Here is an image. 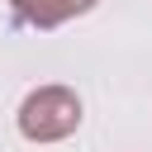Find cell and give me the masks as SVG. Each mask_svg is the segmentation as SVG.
Returning <instances> with one entry per match:
<instances>
[{"mask_svg":"<svg viewBox=\"0 0 152 152\" xmlns=\"http://www.w3.org/2000/svg\"><path fill=\"white\" fill-rule=\"evenodd\" d=\"M81 128V95L71 86H38L19 104V133L28 142H62Z\"/></svg>","mask_w":152,"mask_h":152,"instance_id":"obj_1","label":"cell"},{"mask_svg":"<svg viewBox=\"0 0 152 152\" xmlns=\"http://www.w3.org/2000/svg\"><path fill=\"white\" fill-rule=\"evenodd\" d=\"M95 5L100 0H14L19 19L33 24V28H57V24H66V19H76V14L95 10Z\"/></svg>","mask_w":152,"mask_h":152,"instance_id":"obj_2","label":"cell"}]
</instances>
